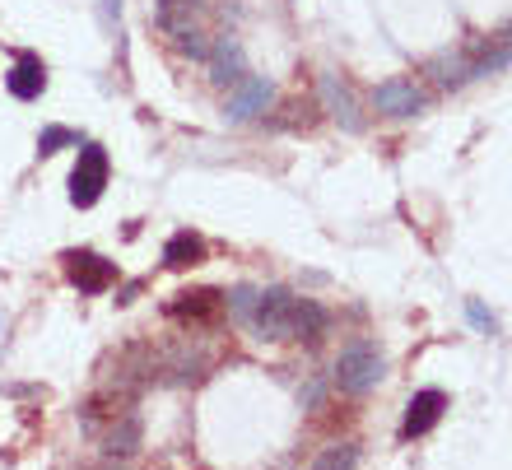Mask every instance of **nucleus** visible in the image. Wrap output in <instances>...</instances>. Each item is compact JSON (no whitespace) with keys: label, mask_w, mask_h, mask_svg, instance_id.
<instances>
[{"label":"nucleus","mask_w":512,"mask_h":470,"mask_svg":"<svg viewBox=\"0 0 512 470\" xmlns=\"http://www.w3.org/2000/svg\"><path fill=\"white\" fill-rule=\"evenodd\" d=\"M219 312H224V294H215V289L177 294L173 303H168V317H173V322H219Z\"/></svg>","instance_id":"9b49d317"},{"label":"nucleus","mask_w":512,"mask_h":470,"mask_svg":"<svg viewBox=\"0 0 512 470\" xmlns=\"http://www.w3.org/2000/svg\"><path fill=\"white\" fill-rule=\"evenodd\" d=\"M317 466H322V470L359 466V452H354V447H336V452H322V457H317Z\"/></svg>","instance_id":"6ab92c4d"},{"label":"nucleus","mask_w":512,"mask_h":470,"mask_svg":"<svg viewBox=\"0 0 512 470\" xmlns=\"http://www.w3.org/2000/svg\"><path fill=\"white\" fill-rule=\"evenodd\" d=\"M154 19H159V28L177 42V52L196 56V61L210 56V42H205L201 24H196V0H159V14H154Z\"/></svg>","instance_id":"f03ea898"},{"label":"nucleus","mask_w":512,"mask_h":470,"mask_svg":"<svg viewBox=\"0 0 512 470\" xmlns=\"http://www.w3.org/2000/svg\"><path fill=\"white\" fill-rule=\"evenodd\" d=\"M61 145H80V135L66 131V126H47V131L38 135V154H56Z\"/></svg>","instance_id":"a211bd4d"},{"label":"nucleus","mask_w":512,"mask_h":470,"mask_svg":"<svg viewBox=\"0 0 512 470\" xmlns=\"http://www.w3.org/2000/svg\"><path fill=\"white\" fill-rule=\"evenodd\" d=\"M275 103V84L261 80V75H243V80L233 84V94H229V108H224V117L238 126V121H252L261 117V112Z\"/></svg>","instance_id":"0eeeda50"},{"label":"nucleus","mask_w":512,"mask_h":470,"mask_svg":"<svg viewBox=\"0 0 512 470\" xmlns=\"http://www.w3.org/2000/svg\"><path fill=\"white\" fill-rule=\"evenodd\" d=\"M108 149L103 145H84L80 149V163H75V173H70V205L75 210H89V205H98V196H103V187H108Z\"/></svg>","instance_id":"7ed1b4c3"},{"label":"nucleus","mask_w":512,"mask_h":470,"mask_svg":"<svg viewBox=\"0 0 512 470\" xmlns=\"http://www.w3.org/2000/svg\"><path fill=\"white\" fill-rule=\"evenodd\" d=\"M322 103H326V112H331V117H336L350 135L364 131V117H359V103H354V89L345 84V75L326 70V75H322Z\"/></svg>","instance_id":"1a4fd4ad"},{"label":"nucleus","mask_w":512,"mask_h":470,"mask_svg":"<svg viewBox=\"0 0 512 470\" xmlns=\"http://www.w3.org/2000/svg\"><path fill=\"white\" fill-rule=\"evenodd\" d=\"M201 261H205V238L201 233L182 229V233H173V238L163 242V266L168 270H187V266H201Z\"/></svg>","instance_id":"dca6fc26"},{"label":"nucleus","mask_w":512,"mask_h":470,"mask_svg":"<svg viewBox=\"0 0 512 470\" xmlns=\"http://www.w3.org/2000/svg\"><path fill=\"white\" fill-rule=\"evenodd\" d=\"M252 303H256V289H252V284H238V289L229 294V308L238 312V317H252Z\"/></svg>","instance_id":"aec40b11"},{"label":"nucleus","mask_w":512,"mask_h":470,"mask_svg":"<svg viewBox=\"0 0 512 470\" xmlns=\"http://www.w3.org/2000/svg\"><path fill=\"white\" fill-rule=\"evenodd\" d=\"M294 303H298V294H289V289H280V284H275V289H261L247 322H252L266 340H289V326H294Z\"/></svg>","instance_id":"20e7f679"},{"label":"nucleus","mask_w":512,"mask_h":470,"mask_svg":"<svg viewBox=\"0 0 512 470\" xmlns=\"http://www.w3.org/2000/svg\"><path fill=\"white\" fill-rule=\"evenodd\" d=\"M466 61H471V80H485V75L508 70L512 66V24L480 42H471V47H466Z\"/></svg>","instance_id":"423d86ee"},{"label":"nucleus","mask_w":512,"mask_h":470,"mask_svg":"<svg viewBox=\"0 0 512 470\" xmlns=\"http://www.w3.org/2000/svg\"><path fill=\"white\" fill-rule=\"evenodd\" d=\"M429 75L438 89H461V84L471 80V61H466V47L461 52H443L429 61Z\"/></svg>","instance_id":"f3484780"},{"label":"nucleus","mask_w":512,"mask_h":470,"mask_svg":"<svg viewBox=\"0 0 512 470\" xmlns=\"http://www.w3.org/2000/svg\"><path fill=\"white\" fill-rule=\"evenodd\" d=\"M5 89H10L19 103H33V98H42V89H47V66H42L38 56H19L10 66V75H5Z\"/></svg>","instance_id":"ddd939ff"},{"label":"nucleus","mask_w":512,"mask_h":470,"mask_svg":"<svg viewBox=\"0 0 512 470\" xmlns=\"http://www.w3.org/2000/svg\"><path fill=\"white\" fill-rule=\"evenodd\" d=\"M205 61H210V80L215 84H238L247 75V56H243V42L238 38H219Z\"/></svg>","instance_id":"f8f14e48"},{"label":"nucleus","mask_w":512,"mask_h":470,"mask_svg":"<svg viewBox=\"0 0 512 470\" xmlns=\"http://www.w3.org/2000/svg\"><path fill=\"white\" fill-rule=\"evenodd\" d=\"M331 377H336V387L345 391V396H368V391L387 377V359H382V350L373 340H350V345L340 350Z\"/></svg>","instance_id":"f257e3e1"},{"label":"nucleus","mask_w":512,"mask_h":470,"mask_svg":"<svg viewBox=\"0 0 512 470\" xmlns=\"http://www.w3.org/2000/svg\"><path fill=\"white\" fill-rule=\"evenodd\" d=\"M326 331H331V312H326L317 298H298V303H294V326H289V340H308V345H317Z\"/></svg>","instance_id":"2eb2a0df"},{"label":"nucleus","mask_w":512,"mask_h":470,"mask_svg":"<svg viewBox=\"0 0 512 470\" xmlns=\"http://www.w3.org/2000/svg\"><path fill=\"white\" fill-rule=\"evenodd\" d=\"M135 447H140V415L126 410V415H117L108 424V433H103V457L126 461V457H135Z\"/></svg>","instance_id":"4468645a"},{"label":"nucleus","mask_w":512,"mask_h":470,"mask_svg":"<svg viewBox=\"0 0 512 470\" xmlns=\"http://www.w3.org/2000/svg\"><path fill=\"white\" fill-rule=\"evenodd\" d=\"M466 317H471V326L475 331H485V336H494V317H489L480 303H466Z\"/></svg>","instance_id":"412c9836"},{"label":"nucleus","mask_w":512,"mask_h":470,"mask_svg":"<svg viewBox=\"0 0 512 470\" xmlns=\"http://www.w3.org/2000/svg\"><path fill=\"white\" fill-rule=\"evenodd\" d=\"M373 108L382 117H419V112L429 108V94L419 89L415 75H391V80H382L373 89Z\"/></svg>","instance_id":"39448f33"},{"label":"nucleus","mask_w":512,"mask_h":470,"mask_svg":"<svg viewBox=\"0 0 512 470\" xmlns=\"http://www.w3.org/2000/svg\"><path fill=\"white\" fill-rule=\"evenodd\" d=\"M443 410H447V396L438 387H429V391H415L410 396V405H405V424H401V438L410 443V438H424V433L443 419Z\"/></svg>","instance_id":"9d476101"},{"label":"nucleus","mask_w":512,"mask_h":470,"mask_svg":"<svg viewBox=\"0 0 512 470\" xmlns=\"http://www.w3.org/2000/svg\"><path fill=\"white\" fill-rule=\"evenodd\" d=\"M66 275H70V284H75L80 294H103V289L117 284V266L103 261L98 252H70L66 256Z\"/></svg>","instance_id":"6e6552de"}]
</instances>
